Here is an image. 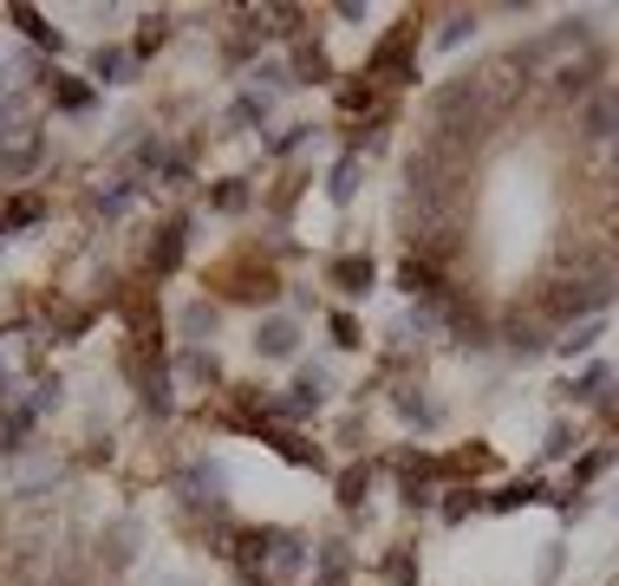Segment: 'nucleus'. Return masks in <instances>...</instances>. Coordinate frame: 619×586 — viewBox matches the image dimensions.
I'll return each mask as SVG.
<instances>
[{"label":"nucleus","mask_w":619,"mask_h":586,"mask_svg":"<svg viewBox=\"0 0 619 586\" xmlns=\"http://www.w3.org/2000/svg\"><path fill=\"white\" fill-rule=\"evenodd\" d=\"M619 274H574V280H555L548 294H542V313L548 320H587V313H601L607 300H614Z\"/></svg>","instance_id":"nucleus-1"},{"label":"nucleus","mask_w":619,"mask_h":586,"mask_svg":"<svg viewBox=\"0 0 619 586\" xmlns=\"http://www.w3.org/2000/svg\"><path fill=\"white\" fill-rule=\"evenodd\" d=\"M418 20H405V26H392V39L372 52V65H366V78H379V85H405V78H418Z\"/></svg>","instance_id":"nucleus-2"},{"label":"nucleus","mask_w":619,"mask_h":586,"mask_svg":"<svg viewBox=\"0 0 619 586\" xmlns=\"http://www.w3.org/2000/svg\"><path fill=\"white\" fill-rule=\"evenodd\" d=\"M581 130H587V137H619V91H594V98H587Z\"/></svg>","instance_id":"nucleus-3"},{"label":"nucleus","mask_w":619,"mask_h":586,"mask_svg":"<svg viewBox=\"0 0 619 586\" xmlns=\"http://www.w3.org/2000/svg\"><path fill=\"white\" fill-rule=\"evenodd\" d=\"M326 280H333L339 294H366V287H372V261H366V254H339V261L326 267Z\"/></svg>","instance_id":"nucleus-4"},{"label":"nucleus","mask_w":619,"mask_h":586,"mask_svg":"<svg viewBox=\"0 0 619 586\" xmlns=\"http://www.w3.org/2000/svg\"><path fill=\"white\" fill-rule=\"evenodd\" d=\"M398 280H405V294H411V300H444V280H437V267H431V261H418V254L398 267Z\"/></svg>","instance_id":"nucleus-5"},{"label":"nucleus","mask_w":619,"mask_h":586,"mask_svg":"<svg viewBox=\"0 0 619 586\" xmlns=\"http://www.w3.org/2000/svg\"><path fill=\"white\" fill-rule=\"evenodd\" d=\"M503 346H509V352H542V346H548V333H542V320L509 313V320H503Z\"/></svg>","instance_id":"nucleus-6"},{"label":"nucleus","mask_w":619,"mask_h":586,"mask_svg":"<svg viewBox=\"0 0 619 586\" xmlns=\"http://www.w3.org/2000/svg\"><path fill=\"white\" fill-rule=\"evenodd\" d=\"M176 261H183V222H170V228L150 241V267H157V274H170Z\"/></svg>","instance_id":"nucleus-7"},{"label":"nucleus","mask_w":619,"mask_h":586,"mask_svg":"<svg viewBox=\"0 0 619 586\" xmlns=\"http://www.w3.org/2000/svg\"><path fill=\"white\" fill-rule=\"evenodd\" d=\"M294 339H300V333H294V320H268V326L255 333V346H261L268 359H287V352H294Z\"/></svg>","instance_id":"nucleus-8"},{"label":"nucleus","mask_w":619,"mask_h":586,"mask_svg":"<svg viewBox=\"0 0 619 586\" xmlns=\"http://www.w3.org/2000/svg\"><path fill=\"white\" fill-rule=\"evenodd\" d=\"M366 489H372V470H346V476H339V502H346V509H359Z\"/></svg>","instance_id":"nucleus-9"},{"label":"nucleus","mask_w":619,"mask_h":586,"mask_svg":"<svg viewBox=\"0 0 619 586\" xmlns=\"http://www.w3.org/2000/svg\"><path fill=\"white\" fill-rule=\"evenodd\" d=\"M535 496H542V483H509V489L490 496V509H516V502H535Z\"/></svg>","instance_id":"nucleus-10"},{"label":"nucleus","mask_w":619,"mask_h":586,"mask_svg":"<svg viewBox=\"0 0 619 586\" xmlns=\"http://www.w3.org/2000/svg\"><path fill=\"white\" fill-rule=\"evenodd\" d=\"M339 104H346V111H379V85H346Z\"/></svg>","instance_id":"nucleus-11"},{"label":"nucleus","mask_w":619,"mask_h":586,"mask_svg":"<svg viewBox=\"0 0 619 586\" xmlns=\"http://www.w3.org/2000/svg\"><path fill=\"white\" fill-rule=\"evenodd\" d=\"M601 385H607V365H587V372L574 378V398H581V404H594V398H601Z\"/></svg>","instance_id":"nucleus-12"},{"label":"nucleus","mask_w":619,"mask_h":586,"mask_svg":"<svg viewBox=\"0 0 619 586\" xmlns=\"http://www.w3.org/2000/svg\"><path fill=\"white\" fill-rule=\"evenodd\" d=\"M352 189H359V157H346V163H339V170H333V196H339V202H346V196H352Z\"/></svg>","instance_id":"nucleus-13"},{"label":"nucleus","mask_w":619,"mask_h":586,"mask_svg":"<svg viewBox=\"0 0 619 586\" xmlns=\"http://www.w3.org/2000/svg\"><path fill=\"white\" fill-rule=\"evenodd\" d=\"M594 339H601V320H587L581 333H568V339H561V352H568V359H574V352H594Z\"/></svg>","instance_id":"nucleus-14"},{"label":"nucleus","mask_w":619,"mask_h":586,"mask_svg":"<svg viewBox=\"0 0 619 586\" xmlns=\"http://www.w3.org/2000/svg\"><path fill=\"white\" fill-rule=\"evenodd\" d=\"M476 33V13H450V26H444V46H463Z\"/></svg>","instance_id":"nucleus-15"},{"label":"nucleus","mask_w":619,"mask_h":586,"mask_svg":"<svg viewBox=\"0 0 619 586\" xmlns=\"http://www.w3.org/2000/svg\"><path fill=\"white\" fill-rule=\"evenodd\" d=\"M385 574H392V581H398V586H411V581H418V568H411V554H385Z\"/></svg>","instance_id":"nucleus-16"},{"label":"nucleus","mask_w":619,"mask_h":586,"mask_svg":"<svg viewBox=\"0 0 619 586\" xmlns=\"http://www.w3.org/2000/svg\"><path fill=\"white\" fill-rule=\"evenodd\" d=\"M13 20H20L33 39H52V26H39V13H33V7H13Z\"/></svg>","instance_id":"nucleus-17"},{"label":"nucleus","mask_w":619,"mask_h":586,"mask_svg":"<svg viewBox=\"0 0 619 586\" xmlns=\"http://www.w3.org/2000/svg\"><path fill=\"white\" fill-rule=\"evenodd\" d=\"M215 202H222V209H242V202H248V189H242V183H222V189H215Z\"/></svg>","instance_id":"nucleus-18"},{"label":"nucleus","mask_w":619,"mask_h":586,"mask_svg":"<svg viewBox=\"0 0 619 586\" xmlns=\"http://www.w3.org/2000/svg\"><path fill=\"white\" fill-rule=\"evenodd\" d=\"M333 339H339V346H359V326H352L346 313H333Z\"/></svg>","instance_id":"nucleus-19"},{"label":"nucleus","mask_w":619,"mask_h":586,"mask_svg":"<svg viewBox=\"0 0 619 586\" xmlns=\"http://www.w3.org/2000/svg\"><path fill=\"white\" fill-rule=\"evenodd\" d=\"M568 450H574V437H568V424H555L548 431V457H568Z\"/></svg>","instance_id":"nucleus-20"},{"label":"nucleus","mask_w":619,"mask_h":586,"mask_svg":"<svg viewBox=\"0 0 619 586\" xmlns=\"http://www.w3.org/2000/svg\"><path fill=\"white\" fill-rule=\"evenodd\" d=\"M85 98H91V91H85V85H72V78H65V85H59V104H72V111H78V104H85Z\"/></svg>","instance_id":"nucleus-21"}]
</instances>
